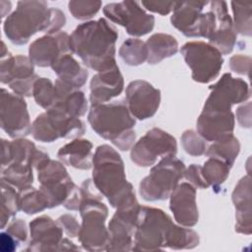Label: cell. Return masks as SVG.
<instances>
[{
  "mask_svg": "<svg viewBox=\"0 0 252 252\" xmlns=\"http://www.w3.org/2000/svg\"><path fill=\"white\" fill-rule=\"evenodd\" d=\"M118 38L116 29L105 19L89 21L79 25L70 35V48L83 63L101 72L115 67V43Z\"/></svg>",
  "mask_w": 252,
  "mask_h": 252,
  "instance_id": "1",
  "label": "cell"
},
{
  "mask_svg": "<svg viewBox=\"0 0 252 252\" xmlns=\"http://www.w3.org/2000/svg\"><path fill=\"white\" fill-rule=\"evenodd\" d=\"M65 24V14L58 8H49L45 1H19L4 21L3 30L12 43L23 45L37 32L56 33Z\"/></svg>",
  "mask_w": 252,
  "mask_h": 252,
  "instance_id": "2",
  "label": "cell"
},
{
  "mask_svg": "<svg viewBox=\"0 0 252 252\" xmlns=\"http://www.w3.org/2000/svg\"><path fill=\"white\" fill-rule=\"evenodd\" d=\"M93 182L113 208L137 200L134 188L126 179L120 155L108 145H100L93 156Z\"/></svg>",
  "mask_w": 252,
  "mask_h": 252,
  "instance_id": "3",
  "label": "cell"
},
{
  "mask_svg": "<svg viewBox=\"0 0 252 252\" xmlns=\"http://www.w3.org/2000/svg\"><path fill=\"white\" fill-rule=\"evenodd\" d=\"M89 123L101 138L110 141L121 151L131 150L136 140V120L126 101H113L91 105Z\"/></svg>",
  "mask_w": 252,
  "mask_h": 252,
  "instance_id": "4",
  "label": "cell"
},
{
  "mask_svg": "<svg viewBox=\"0 0 252 252\" xmlns=\"http://www.w3.org/2000/svg\"><path fill=\"white\" fill-rule=\"evenodd\" d=\"M92 179H86L81 190L80 215L82 217L79 241L84 249L89 251L106 250L109 243V232L105 226L108 209L102 198L94 189Z\"/></svg>",
  "mask_w": 252,
  "mask_h": 252,
  "instance_id": "5",
  "label": "cell"
},
{
  "mask_svg": "<svg viewBox=\"0 0 252 252\" xmlns=\"http://www.w3.org/2000/svg\"><path fill=\"white\" fill-rule=\"evenodd\" d=\"M35 169L40 184L39 190L46 200L48 209L63 205L70 211L79 210L81 190L73 182L62 162L48 158Z\"/></svg>",
  "mask_w": 252,
  "mask_h": 252,
  "instance_id": "6",
  "label": "cell"
},
{
  "mask_svg": "<svg viewBox=\"0 0 252 252\" xmlns=\"http://www.w3.org/2000/svg\"><path fill=\"white\" fill-rule=\"evenodd\" d=\"M185 164L175 156H168L152 167L150 174L143 178L139 193L146 201L165 200L179 184L185 171Z\"/></svg>",
  "mask_w": 252,
  "mask_h": 252,
  "instance_id": "7",
  "label": "cell"
},
{
  "mask_svg": "<svg viewBox=\"0 0 252 252\" xmlns=\"http://www.w3.org/2000/svg\"><path fill=\"white\" fill-rule=\"evenodd\" d=\"M172 219L162 210L141 206L134 232V251H157L164 249L165 239Z\"/></svg>",
  "mask_w": 252,
  "mask_h": 252,
  "instance_id": "8",
  "label": "cell"
},
{
  "mask_svg": "<svg viewBox=\"0 0 252 252\" xmlns=\"http://www.w3.org/2000/svg\"><path fill=\"white\" fill-rule=\"evenodd\" d=\"M85 123L57 106H52L36 116L32 124V137L42 143H51L59 138L77 139L85 134Z\"/></svg>",
  "mask_w": 252,
  "mask_h": 252,
  "instance_id": "9",
  "label": "cell"
},
{
  "mask_svg": "<svg viewBox=\"0 0 252 252\" xmlns=\"http://www.w3.org/2000/svg\"><path fill=\"white\" fill-rule=\"evenodd\" d=\"M180 52L192 71L195 82L207 84L215 80L223 64L222 54L212 44L205 41H189Z\"/></svg>",
  "mask_w": 252,
  "mask_h": 252,
  "instance_id": "10",
  "label": "cell"
},
{
  "mask_svg": "<svg viewBox=\"0 0 252 252\" xmlns=\"http://www.w3.org/2000/svg\"><path fill=\"white\" fill-rule=\"evenodd\" d=\"M176 153L175 138L159 128H152L133 145L130 157L137 165L147 167L154 165L158 158L175 156Z\"/></svg>",
  "mask_w": 252,
  "mask_h": 252,
  "instance_id": "11",
  "label": "cell"
},
{
  "mask_svg": "<svg viewBox=\"0 0 252 252\" xmlns=\"http://www.w3.org/2000/svg\"><path fill=\"white\" fill-rule=\"evenodd\" d=\"M102 10L108 20L124 27L127 33L133 36L145 35L155 27V17L148 14L136 1L108 3Z\"/></svg>",
  "mask_w": 252,
  "mask_h": 252,
  "instance_id": "12",
  "label": "cell"
},
{
  "mask_svg": "<svg viewBox=\"0 0 252 252\" xmlns=\"http://www.w3.org/2000/svg\"><path fill=\"white\" fill-rule=\"evenodd\" d=\"M63 228L58 221L43 215L30 222L31 240L26 251L79 250L72 241L63 238Z\"/></svg>",
  "mask_w": 252,
  "mask_h": 252,
  "instance_id": "13",
  "label": "cell"
},
{
  "mask_svg": "<svg viewBox=\"0 0 252 252\" xmlns=\"http://www.w3.org/2000/svg\"><path fill=\"white\" fill-rule=\"evenodd\" d=\"M1 128L14 139L32 134V123L25 98L1 89L0 97Z\"/></svg>",
  "mask_w": 252,
  "mask_h": 252,
  "instance_id": "14",
  "label": "cell"
},
{
  "mask_svg": "<svg viewBox=\"0 0 252 252\" xmlns=\"http://www.w3.org/2000/svg\"><path fill=\"white\" fill-rule=\"evenodd\" d=\"M39 77L34 73V64L25 55H9L1 59L0 80L8 85L14 94L25 96L32 95V89Z\"/></svg>",
  "mask_w": 252,
  "mask_h": 252,
  "instance_id": "15",
  "label": "cell"
},
{
  "mask_svg": "<svg viewBox=\"0 0 252 252\" xmlns=\"http://www.w3.org/2000/svg\"><path fill=\"white\" fill-rule=\"evenodd\" d=\"M210 91L203 109L231 111L233 104L244 102L250 97L249 85L240 78H233L230 73H224L210 87Z\"/></svg>",
  "mask_w": 252,
  "mask_h": 252,
  "instance_id": "16",
  "label": "cell"
},
{
  "mask_svg": "<svg viewBox=\"0 0 252 252\" xmlns=\"http://www.w3.org/2000/svg\"><path fill=\"white\" fill-rule=\"evenodd\" d=\"M140 205L137 200L116 208L108 223L109 243L107 251H130L133 248Z\"/></svg>",
  "mask_w": 252,
  "mask_h": 252,
  "instance_id": "17",
  "label": "cell"
},
{
  "mask_svg": "<svg viewBox=\"0 0 252 252\" xmlns=\"http://www.w3.org/2000/svg\"><path fill=\"white\" fill-rule=\"evenodd\" d=\"M126 104L134 118L146 120L158 111L160 91L144 80H135L126 88Z\"/></svg>",
  "mask_w": 252,
  "mask_h": 252,
  "instance_id": "18",
  "label": "cell"
},
{
  "mask_svg": "<svg viewBox=\"0 0 252 252\" xmlns=\"http://www.w3.org/2000/svg\"><path fill=\"white\" fill-rule=\"evenodd\" d=\"M72 53L70 35L65 32L45 34L32 41L29 47V57L39 67H51L64 54Z\"/></svg>",
  "mask_w": 252,
  "mask_h": 252,
  "instance_id": "19",
  "label": "cell"
},
{
  "mask_svg": "<svg viewBox=\"0 0 252 252\" xmlns=\"http://www.w3.org/2000/svg\"><path fill=\"white\" fill-rule=\"evenodd\" d=\"M169 209L178 224L194 226L199 220L196 188L189 182L179 183L169 195Z\"/></svg>",
  "mask_w": 252,
  "mask_h": 252,
  "instance_id": "20",
  "label": "cell"
},
{
  "mask_svg": "<svg viewBox=\"0 0 252 252\" xmlns=\"http://www.w3.org/2000/svg\"><path fill=\"white\" fill-rule=\"evenodd\" d=\"M211 8L217 18V29L209 38V43L215 46L221 54H229L235 45L237 32L233 27L232 18L228 14L224 1H212Z\"/></svg>",
  "mask_w": 252,
  "mask_h": 252,
  "instance_id": "21",
  "label": "cell"
},
{
  "mask_svg": "<svg viewBox=\"0 0 252 252\" xmlns=\"http://www.w3.org/2000/svg\"><path fill=\"white\" fill-rule=\"evenodd\" d=\"M196 125L197 133L203 139L215 142L233 133L235 118L232 111L203 109Z\"/></svg>",
  "mask_w": 252,
  "mask_h": 252,
  "instance_id": "22",
  "label": "cell"
},
{
  "mask_svg": "<svg viewBox=\"0 0 252 252\" xmlns=\"http://www.w3.org/2000/svg\"><path fill=\"white\" fill-rule=\"evenodd\" d=\"M48 158L46 153L38 150L30 140L25 138H17L13 141L2 139L1 168L12 162L27 163L35 168Z\"/></svg>",
  "mask_w": 252,
  "mask_h": 252,
  "instance_id": "23",
  "label": "cell"
},
{
  "mask_svg": "<svg viewBox=\"0 0 252 252\" xmlns=\"http://www.w3.org/2000/svg\"><path fill=\"white\" fill-rule=\"evenodd\" d=\"M123 88V76L117 65L108 70L97 72L93 76L90 84L91 105L108 102L119 95Z\"/></svg>",
  "mask_w": 252,
  "mask_h": 252,
  "instance_id": "24",
  "label": "cell"
},
{
  "mask_svg": "<svg viewBox=\"0 0 252 252\" xmlns=\"http://www.w3.org/2000/svg\"><path fill=\"white\" fill-rule=\"evenodd\" d=\"M235 208V231L249 235L251 233V178L250 174L242 177L232 192Z\"/></svg>",
  "mask_w": 252,
  "mask_h": 252,
  "instance_id": "25",
  "label": "cell"
},
{
  "mask_svg": "<svg viewBox=\"0 0 252 252\" xmlns=\"http://www.w3.org/2000/svg\"><path fill=\"white\" fill-rule=\"evenodd\" d=\"M54 91L55 101L52 106H57L71 116L78 118L87 113L88 100L80 89L73 88L57 79L54 84Z\"/></svg>",
  "mask_w": 252,
  "mask_h": 252,
  "instance_id": "26",
  "label": "cell"
},
{
  "mask_svg": "<svg viewBox=\"0 0 252 252\" xmlns=\"http://www.w3.org/2000/svg\"><path fill=\"white\" fill-rule=\"evenodd\" d=\"M208 1L177 2L170 18L171 25L188 37H194V32Z\"/></svg>",
  "mask_w": 252,
  "mask_h": 252,
  "instance_id": "27",
  "label": "cell"
},
{
  "mask_svg": "<svg viewBox=\"0 0 252 252\" xmlns=\"http://www.w3.org/2000/svg\"><path fill=\"white\" fill-rule=\"evenodd\" d=\"M93 144L86 139H74L61 147L57 158L66 165L77 169H90L93 166Z\"/></svg>",
  "mask_w": 252,
  "mask_h": 252,
  "instance_id": "28",
  "label": "cell"
},
{
  "mask_svg": "<svg viewBox=\"0 0 252 252\" xmlns=\"http://www.w3.org/2000/svg\"><path fill=\"white\" fill-rule=\"evenodd\" d=\"M51 69L57 75L58 80L76 89L83 87L89 76L88 71L79 64L72 53L59 57L51 66Z\"/></svg>",
  "mask_w": 252,
  "mask_h": 252,
  "instance_id": "29",
  "label": "cell"
},
{
  "mask_svg": "<svg viewBox=\"0 0 252 252\" xmlns=\"http://www.w3.org/2000/svg\"><path fill=\"white\" fill-rule=\"evenodd\" d=\"M149 64H158L165 58L175 55L178 51V41L170 34L158 32L151 35L147 41Z\"/></svg>",
  "mask_w": 252,
  "mask_h": 252,
  "instance_id": "30",
  "label": "cell"
},
{
  "mask_svg": "<svg viewBox=\"0 0 252 252\" xmlns=\"http://www.w3.org/2000/svg\"><path fill=\"white\" fill-rule=\"evenodd\" d=\"M239 152L240 143L238 139L233 136V134H230L215 141L212 145H210L207 148L205 155H207L209 158H220L232 167L236 158L239 155Z\"/></svg>",
  "mask_w": 252,
  "mask_h": 252,
  "instance_id": "31",
  "label": "cell"
},
{
  "mask_svg": "<svg viewBox=\"0 0 252 252\" xmlns=\"http://www.w3.org/2000/svg\"><path fill=\"white\" fill-rule=\"evenodd\" d=\"M32 166L27 163L12 162L1 168V180L14 186L17 190L32 186Z\"/></svg>",
  "mask_w": 252,
  "mask_h": 252,
  "instance_id": "32",
  "label": "cell"
},
{
  "mask_svg": "<svg viewBox=\"0 0 252 252\" xmlns=\"http://www.w3.org/2000/svg\"><path fill=\"white\" fill-rule=\"evenodd\" d=\"M199 235L197 232L182 226L180 224H173L168 230L164 248L171 249H192L199 244Z\"/></svg>",
  "mask_w": 252,
  "mask_h": 252,
  "instance_id": "33",
  "label": "cell"
},
{
  "mask_svg": "<svg viewBox=\"0 0 252 252\" xmlns=\"http://www.w3.org/2000/svg\"><path fill=\"white\" fill-rule=\"evenodd\" d=\"M1 228L8 224L11 218L21 211L19 191L9 183L1 180Z\"/></svg>",
  "mask_w": 252,
  "mask_h": 252,
  "instance_id": "34",
  "label": "cell"
},
{
  "mask_svg": "<svg viewBox=\"0 0 252 252\" xmlns=\"http://www.w3.org/2000/svg\"><path fill=\"white\" fill-rule=\"evenodd\" d=\"M230 168L225 161L217 158H209L202 166V175L209 187L216 188L226 180Z\"/></svg>",
  "mask_w": 252,
  "mask_h": 252,
  "instance_id": "35",
  "label": "cell"
},
{
  "mask_svg": "<svg viewBox=\"0 0 252 252\" xmlns=\"http://www.w3.org/2000/svg\"><path fill=\"white\" fill-rule=\"evenodd\" d=\"M119 55L127 65L139 66L148 59L146 42L139 38H128L120 46Z\"/></svg>",
  "mask_w": 252,
  "mask_h": 252,
  "instance_id": "36",
  "label": "cell"
},
{
  "mask_svg": "<svg viewBox=\"0 0 252 252\" xmlns=\"http://www.w3.org/2000/svg\"><path fill=\"white\" fill-rule=\"evenodd\" d=\"M18 191L21 211L27 215H34L48 209L46 200L39 189L30 186Z\"/></svg>",
  "mask_w": 252,
  "mask_h": 252,
  "instance_id": "37",
  "label": "cell"
},
{
  "mask_svg": "<svg viewBox=\"0 0 252 252\" xmlns=\"http://www.w3.org/2000/svg\"><path fill=\"white\" fill-rule=\"evenodd\" d=\"M233 27L237 33L251 36L252 33V2H231Z\"/></svg>",
  "mask_w": 252,
  "mask_h": 252,
  "instance_id": "38",
  "label": "cell"
},
{
  "mask_svg": "<svg viewBox=\"0 0 252 252\" xmlns=\"http://www.w3.org/2000/svg\"><path fill=\"white\" fill-rule=\"evenodd\" d=\"M32 96L37 105L45 110L49 109L55 101L53 83L48 78H38L33 85Z\"/></svg>",
  "mask_w": 252,
  "mask_h": 252,
  "instance_id": "39",
  "label": "cell"
},
{
  "mask_svg": "<svg viewBox=\"0 0 252 252\" xmlns=\"http://www.w3.org/2000/svg\"><path fill=\"white\" fill-rule=\"evenodd\" d=\"M101 8L100 1L75 0L68 3L69 12L75 19L89 20L93 18Z\"/></svg>",
  "mask_w": 252,
  "mask_h": 252,
  "instance_id": "40",
  "label": "cell"
},
{
  "mask_svg": "<svg viewBox=\"0 0 252 252\" xmlns=\"http://www.w3.org/2000/svg\"><path fill=\"white\" fill-rule=\"evenodd\" d=\"M181 144L184 151L193 157L203 156L207 150L206 140L194 130H186L181 136Z\"/></svg>",
  "mask_w": 252,
  "mask_h": 252,
  "instance_id": "41",
  "label": "cell"
},
{
  "mask_svg": "<svg viewBox=\"0 0 252 252\" xmlns=\"http://www.w3.org/2000/svg\"><path fill=\"white\" fill-rule=\"evenodd\" d=\"M183 177L195 188L207 189L209 187L202 175V166L199 164H190L189 167L185 168Z\"/></svg>",
  "mask_w": 252,
  "mask_h": 252,
  "instance_id": "42",
  "label": "cell"
},
{
  "mask_svg": "<svg viewBox=\"0 0 252 252\" xmlns=\"http://www.w3.org/2000/svg\"><path fill=\"white\" fill-rule=\"evenodd\" d=\"M6 231L11 234L19 243L25 242L28 238V227L25 220L15 219L8 223Z\"/></svg>",
  "mask_w": 252,
  "mask_h": 252,
  "instance_id": "43",
  "label": "cell"
},
{
  "mask_svg": "<svg viewBox=\"0 0 252 252\" xmlns=\"http://www.w3.org/2000/svg\"><path fill=\"white\" fill-rule=\"evenodd\" d=\"M57 221L62 226L65 233L70 237H77L79 236L81 224L77 221V219L69 214H65L60 216L57 219Z\"/></svg>",
  "mask_w": 252,
  "mask_h": 252,
  "instance_id": "44",
  "label": "cell"
},
{
  "mask_svg": "<svg viewBox=\"0 0 252 252\" xmlns=\"http://www.w3.org/2000/svg\"><path fill=\"white\" fill-rule=\"evenodd\" d=\"M250 63H251L250 56H245L242 54L233 55L229 59L230 69L233 72L241 75H248L250 70Z\"/></svg>",
  "mask_w": 252,
  "mask_h": 252,
  "instance_id": "45",
  "label": "cell"
},
{
  "mask_svg": "<svg viewBox=\"0 0 252 252\" xmlns=\"http://www.w3.org/2000/svg\"><path fill=\"white\" fill-rule=\"evenodd\" d=\"M177 2H161V1H142V5L148 11L158 13L159 15H167L175 8Z\"/></svg>",
  "mask_w": 252,
  "mask_h": 252,
  "instance_id": "46",
  "label": "cell"
},
{
  "mask_svg": "<svg viewBox=\"0 0 252 252\" xmlns=\"http://www.w3.org/2000/svg\"><path fill=\"white\" fill-rule=\"evenodd\" d=\"M236 117L238 123L242 127L250 128L251 127V103L248 102L246 105H242L237 108Z\"/></svg>",
  "mask_w": 252,
  "mask_h": 252,
  "instance_id": "47",
  "label": "cell"
},
{
  "mask_svg": "<svg viewBox=\"0 0 252 252\" xmlns=\"http://www.w3.org/2000/svg\"><path fill=\"white\" fill-rule=\"evenodd\" d=\"M0 242H1V250L3 252H12L17 249L20 244L11 234L7 231H3L0 234Z\"/></svg>",
  "mask_w": 252,
  "mask_h": 252,
  "instance_id": "48",
  "label": "cell"
},
{
  "mask_svg": "<svg viewBox=\"0 0 252 252\" xmlns=\"http://www.w3.org/2000/svg\"><path fill=\"white\" fill-rule=\"evenodd\" d=\"M0 5H1V17L4 18L6 14H8L11 11L12 4L10 1H1Z\"/></svg>",
  "mask_w": 252,
  "mask_h": 252,
  "instance_id": "49",
  "label": "cell"
},
{
  "mask_svg": "<svg viewBox=\"0 0 252 252\" xmlns=\"http://www.w3.org/2000/svg\"><path fill=\"white\" fill-rule=\"evenodd\" d=\"M2 47H1V59H3L5 56L7 57V56H9V55H11V53L8 51V49H7V47H6V45H5V43L2 41Z\"/></svg>",
  "mask_w": 252,
  "mask_h": 252,
  "instance_id": "50",
  "label": "cell"
}]
</instances>
